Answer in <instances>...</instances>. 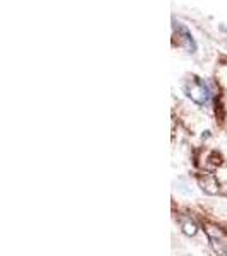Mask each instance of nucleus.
Wrapping results in <instances>:
<instances>
[{
    "mask_svg": "<svg viewBox=\"0 0 227 256\" xmlns=\"http://www.w3.org/2000/svg\"><path fill=\"white\" fill-rule=\"evenodd\" d=\"M181 227H183V232L184 234H188V236H195V234L198 232V227L193 224L192 220H188V222H183L181 224Z\"/></svg>",
    "mask_w": 227,
    "mask_h": 256,
    "instance_id": "3",
    "label": "nucleus"
},
{
    "mask_svg": "<svg viewBox=\"0 0 227 256\" xmlns=\"http://www.w3.org/2000/svg\"><path fill=\"white\" fill-rule=\"evenodd\" d=\"M186 94L192 98V101H195L196 104H200V106L208 104L210 96H212V92H210V89L207 88V84L198 79H193L186 86Z\"/></svg>",
    "mask_w": 227,
    "mask_h": 256,
    "instance_id": "1",
    "label": "nucleus"
},
{
    "mask_svg": "<svg viewBox=\"0 0 227 256\" xmlns=\"http://www.w3.org/2000/svg\"><path fill=\"white\" fill-rule=\"evenodd\" d=\"M210 239H212V244L217 253L227 256V238L224 234L220 230H210Z\"/></svg>",
    "mask_w": 227,
    "mask_h": 256,
    "instance_id": "2",
    "label": "nucleus"
}]
</instances>
